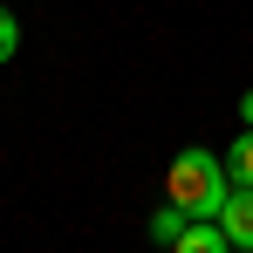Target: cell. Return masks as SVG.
Returning a JSON list of instances; mask_svg holds the SVG:
<instances>
[{
    "label": "cell",
    "instance_id": "cell-8",
    "mask_svg": "<svg viewBox=\"0 0 253 253\" xmlns=\"http://www.w3.org/2000/svg\"><path fill=\"white\" fill-rule=\"evenodd\" d=\"M233 253H253V247H233Z\"/></svg>",
    "mask_w": 253,
    "mask_h": 253
},
{
    "label": "cell",
    "instance_id": "cell-2",
    "mask_svg": "<svg viewBox=\"0 0 253 253\" xmlns=\"http://www.w3.org/2000/svg\"><path fill=\"white\" fill-rule=\"evenodd\" d=\"M219 233L233 247H253V185H233L226 206H219Z\"/></svg>",
    "mask_w": 253,
    "mask_h": 253
},
{
    "label": "cell",
    "instance_id": "cell-4",
    "mask_svg": "<svg viewBox=\"0 0 253 253\" xmlns=\"http://www.w3.org/2000/svg\"><path fill=\"white\" fill-rule=\"evenodd\" d=\"M185 226H192V212H185V206H171V199L151 212V240H165V247L178 240V233H185Z\"/></svg>",
    "mask_w": 253,
    "mask_h": 253
},
{
    "label": "cell",
    "instance_id": "cell-3",
    "mask_svg": "<svg viewBox=\"0 0 253 253\" xmlns=\"http://www.w3.org/2000/svg\"><path fill=\"white\" fill-rule=\"evenodd\" d=\"M171 253H233V240L219 233V219H192V226L171 240Z\"/></svg>",
    "mask_w": 253,
    "mask_h": 253
},
{
    "label": "cell",
    "instance_id": "cell-7",
    "mask_svg": "<svg viewBox=\"0 0 253 253\" xmlns=\"http://www.w3.org/2000/svg\"><path fill=\"white\" fill-rule=\"evenodd\" d=\"M240 124L253 130V89H247V96H240Z\"/></svg>",
    "mask_w": 253,
    "mask_h": 253
},
{
    "label": "cell",
    "instance_id": "cell-6",
    "mask_svg": "<svg viewBox=\"0 0 253 253\" xmlns=\"http://www.w3.org/2000/svg\"><path fill=\"white\" fill-rule=\"evenodd\" d=\"M14 48H21V21L0 7V62H14Z\"/></svg>",
    "mask_w": 253,
    "mask_h": 253
},
{
    "label": "cell",
    "instance_id": "cell-5",
    "mask_svg": "<svg viewBox=\"0 0 253 253\" xmlns=\"http://www.w3.org/2000/svg\"><path fill=\"white\" fill-rule=\"evenodd\" d=\"M226 171H233V185H253V130L233 137V151H226Z\"/></svg>",
    "mask_w": 253,
    "mask_h": 253
},
{
    "label": "cell",
    "instance_id": "cell-1",
    "mask_svg": "<svg viewBox=\"0 0 253 253\" xmlns=\"http://www.w3.org/2000/svg\"><path fill=\"white\" fill-rule=\"evenodd\" d=\"M165 192H171V206H185L192 219H219L226 192H233V171L212 151H178L171 171H165Z\"/></svg>",
    "mask_w": 253,
    "mask_h": 253
}]
</instances>
